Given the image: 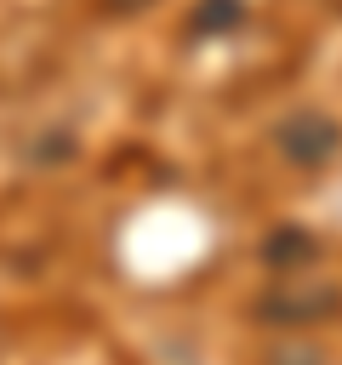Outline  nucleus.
Masks as SVG:
<instances>
[{
  "mask_svg": "<svg viewBox=\"0 0 342 365\" xmlns=\"http://www.w3.org/2000/svg\"><path fill=\"white\" fill-rule=\"evenodd\" d=\"M274 143H279V154H285L291 165L314 171V165H325V160L342 148V125H336L325 108H296L291 120H279Z\"/></svg>",
  "mask_w": 342,
  "mask_h": 365,
  "instance_id": "f257e3e1",
  "label": "nucleus"
},
{
  "mask_svg": "<svg viewBox=\"0 0 342 365\" xmlns=\"http://www.w3.org/2000/svg\"><path fill=\"white\" fill-rule=\"evenodd\" d=\"M331 308H342V291H336V285H319V291L279 285L274 297L256 302V314L274 319V325H308V319H319V314H331Z\"/></svg>",
  "mask_w": 342,
  "mask_h": 365,
  "instance_id": "f03ea898",
  "label": "nucleus"
},
{
  "mask_svg": "<svg viewBox=\"0 0 342 365\" xmlns=\"http://www.w3.org/2000/svg\"><path fill=\"white\" fill-rule=\"evenodd\" d=\"M314 257H319V240H314L308 228H291V222H285V228H274V234H268V245H262V262H268V268H279V274H296V268H308Z\"/></svg>",
  "mask_w": 342,
  "mask_h": 365,
  "instance_id": "7ed1b4c3",
  "label": "nucleus"
},
{
  "mask_svg": "<svg viewBox=\"0 0 342 365\" xmlns=\"http://www.w3.org/2000/svg\"><path fill=\"white\" fill-rule=\"evenodd\" d=\"M239 17H245V0H205L188 29H194V34H222V29H234Z\"/></svg>",
  "mask_w": 342,
  "mask_h": 365,
  "instance_id": "20e7f679",
  "label": "nucleus"
},
{
  "mask_svg": "<svg viewBox=\"0 0 342 365\" xmlns=\"http://www.w3.org/2000/svg\"><path fill=\"white\" fill-rule=\"evenodd\" d=\"M108 11H142V6H154V0H103Z\"/></svg>",
  "mask_w": 342,
  "mask_h": 365,
  "instance_id": "39448f33",
  "label": "nucleus"
}]
</instances>
